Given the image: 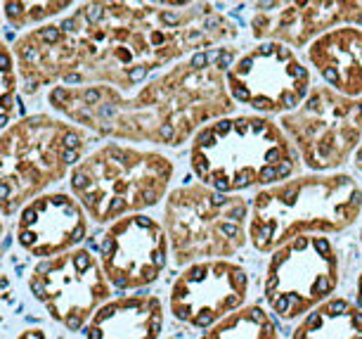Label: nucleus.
I'll list each match as a JSON object with an SVG mask.
<instances>
[{
    "mask_svg": "<svg viewBox=\"0 0 362 339\" xmlns=\"http://www.w3.org/2000/svg\"><path fill=\"white\" fill-rule=\"evenodd\" d=\"M235 36L237 26L214 3H81L69 17L22 33L12 52L26 95L54 86L131 93Z\"/></svg>",
    "mask_w": 362,
    "mask_h": 339,
    "instance_id": "1",
    "label": "nucleus"
},
{
    "mask_svg": "<svg viewBox=\"0 0 362 339\" xmlns=\"http://www.w3.org/2000/svg\"><path fill=\"white\" fill-rule=\"evenodd\" d=\"M214 52H194L131 93L112 86H54L47 105L93 135L128 145L180 147L206 124L235 110L223 71L230 50Z\"/></svg>",
    "mask_w": 362,
    "mask_h": 339,
    "instance_id": "2",
    "label": "nucleus"
},
{
    "mask_svg": "<svg viewBox=\"0 0 362 339\" xmlns=\"http://www.w3.org/2000/svg\"><path fill=\"white\" fill-rule=\"evenodd\" d=\"M189 166L204 185L237 195L293 178L298 154L277 121L247 114L204 126L189 145Z\"/></svg>",
    "mask_w": 362,
    "mask_h": 339,
    "instance_id": "3",
    "label": "nucleus"
},
{
    "mask_svg": "<svg viewBox=\"0 0 362 339\" xmlns=\"http://www.w3.org/2000/svg\"><path fill=\"white\" fill-rule=\"evenodd\" d=\"M362 214V188L348 173L293 176L251 200L249 242L272 254L303 235L344 233Z\"/></svg>",
    "mask_w": 362,
    "mask_h": 339,
    "instance_id": "4",
    "label": "nucleus"
},
{
    "mask_svg": "<svg viewBox=\"0 0 362 339\" xmlns=\"http://www.w3.org/2000/svg\"><path fill=\"white\" fill-rule=\"evenodd\" d=\"M90 133L59 114H24L0 133V214H19L71 176Z\"/></svg>",
    "mask_w": 362,
    "mask_h": 339,
    "instance_id": "5",
    "label": "nucleus"
},
{
    "mask_svg": "<svg viewBox=\"0 0 362 339\" xmlns=\"http://www.w3.org/2000/svg\"><path fill=\"white\" fill-rule=\"evenodd\" d=\"M175 166L163 152L109 140L74 166L71 195L100 226L142 214L168 197Z\"/></svg>",
    "mask_w": 362,
    "mask_h": 339,
    "instance_id": "6",
    "label": "nucleus"
},
{
    "mask_svg": "<svg viewBox=\"0 0 362 339\" xmlns=\"http://www.w3.org/2000/svg\"><path fill=\"white\" fill-rule=\"evenodd\" d=\"M251 202L192 183L170 190L163 205V228L170 259L177 266L230 259L249 242Z\"/></svg>",
    "mask_w": 362,
    "mask_h": 339,
    "instance_id": "7",
    "label": "nucleus"
},
{
    "mask_svg": "<svg viewBox=\"0 0 362 339\" xmlns=\"http://www.w3.org/2000/svg\"><path fill=\"white\" fill-rule=\"evenodd\" d=\"M339 252L327 235H303L270 254L263 297L272 316L298 321L332 299L339 287Z\"/></svg>",
    "mask_w": 362,
    "mask_h": 339,
    "instance_id": "8",
    "label": "nucleus"
},
{
    "mask_svg": "<svg viewBox=\"0 0 362 339\" xmlns=\"http://www.w3.org/2000/svg\"><path fill=\"white\" fill-rule=\"evenodd\" d=\"M279 126L305 166L315 173L334 171L348 164L362 142V98L313 88L298 110L279 119Z\"/></svg>",
    "mask_w": 362,
    "mask_h": 339,
    "instance_id": "9",
    "label": "nucleus"
},
{
    "mask_svg": "<svg viewBox=\"0 0 362 339\" xmlns=\"http://www.w3.org/2000/svg\"><path fill=\"white\" fill-rule=\"evenodd\" d=\"M310 69L298 52L275 40H261L242 52L225 71V86L235 103L265 114H291L310 95Z\"/></svg>",
    "mask_w": 362,
    "mask_h": 339,
    "instance_id": "10",
    "label": "nucleus"
},
{
    "mask_svg": "<svg viewBox=\"0 0 362 339\" xmlns=\"http://www.w3.org/2000/svg\"><path fill=\"white\" fill-rule=\"evenodd\" d=\"M26 285L47 316L71 332L86 328L100 306L112 299V285L102 263L86 247L36 261Z\"/></svg>",
    "mask_w": 362,
    "mask_h": 339,
    "instance_id": "11",
    "label": "nucleus"
},
{
    "mask_svg": "<svg viewBox=\"0 0 362 339\" xmlns=\"http://www.w3.org/2000/svg\"><path fill=\"white\" fill-rule=\"evenodd\" d=\"M170 245L163 223L154 216L133 214L112 223L102 237L100 263L112 287L140 292L163 275Z\"/></svg>",
    "mask_w": 362,
    "mask_h": 339,
    "instance_id": "12",
    "label": "nucleus"
},
{
    "mask_svg": "<svg viewBox=\"0 0 362 339\" xmlns=\"http://www.w3.org/2000/svg\"><path fill=\"white\" fill-rule=\"evenodd\" d=\"M249 273L228 259L185 266L168 292V311L175 321L209 330L223 318L247 306Z\"/></svg>",
    "mask_w": 362,
    "mask_h": 339,
    "instance_id": "13",
    "label": "nucleus"
},
{
    "mask_svg": "<svg viewBox=\"0 0 362 339\" xmlns=\"http://www.w3.org/2000/svg\"><path fill=\"white\" fill-rule=\"evenodd\" d=\"M251 33L289 47H308L341 26L362 29V0H279L256 3Z\"/></svg>",
    "mask_w": 362,
    "mask_h": 339,
    "instance_id": "14",
    "label": "nucleus"
},
{
    "mask_svg": "<svg viewBox=\"0 0 362 339\" xmlns=\"http://www.w3.org/2000/svg\"><path fill=\"white\" fill-rule=\"evenodd\" d=\"M88 223L86 209L71 193H45L17 214L15 240L33 259H54L81 247Z\"/></svg>",
    "mask_w": 362,
    "mask_h": 339,
    "instance_id": "15",
    "label": "nucleus"
},
{
    "mask_svg": "<svg viewBox=\"0 0 362 339\" xmlns=\"http://www.w3.org/2000/svg\"><path fill=\"white\" fill-rule=\"evenodd\" d=\"M308 62L332 91L362 98V29L341 26L308 45Z\"/></svg>",
    "mask_w": 362,
    "mask_h": 339,
    "instance_id": "16",
    "label": "nucleus"
},
{
    "mask_svg": "<svg viewBox=\"0 0 362 339\" xmlns=\"http://www.w3.org/2000/svg\"><path fill=\"white\" fill-rule=\"evenodd\" d=\"M163 301L156 294L109 299L86 325V339H161Z\"/></svg>",
    "mask_w": 362,
    "mask_h": 339,
    "instance_id": "17",
    "label": "nucleus"
},
{
    "mask_svg": "<svg viewBox=\"0 0 362 339\" xmlns=\"http://www.w3.org/2000/svg\"><path fill=\"white\" fill-rule=\"evenodd\" d=\"M291 339H362V311L351 299L332 297L300 318Z\"/></svg>",
    "mask_w": 362,
    "mask_h": 339,
    "instance_id": "18",
    "label": "nucleus"
},
{
    "mask_svg": "<svg viewBox=\"0 0 362 339\" xmlns=\"http://www.w3.org/2000/svg\"><path fill=\"white\" fill-rule=\"evenodd\" d=\"M199 339H279V332L261 304H249L223 318L214 328L204 330Z\"/></svg>",
    "mask_w": 362,
    "mask_h": 339,
    "instance_id": "19",
    "label": "nucleus"
},
{
    "mask_svg": "<svg viewBox=\"0 0 362 339\" xmlns=\"http://www.w3.org/2000/svg\"><path fill=\"white\" fill-rule=\"evenodd\" d=\"M76 5L66 0H8L0 5L3 17L12 29H38L43 24H50L64 12H71Z\"/></svg>",
    "mask_w": 362,
    "mask_h": 339,
    "instance_id": "20",
    "label": "nucleus"
},
{
    "mask_svg": "<svg viewBox=\"0 0 362 339\" xmlns=\"http://www.w3.org/2000/svg\"><path fill=\"white\" fill-rule=\"evenodd\" d=\"M19 69L12 47L0 38V133L17 121V103H19Z\"/></svg>",
    "mask_w": 362,
    "mask_h": 339,
    "instance_id": "21",
    "label": "nucleus"
},
{
    "mask_svg": "<svg viewBox=\"0 0 362 339\" xmlns=\"http://www.w3.org/2000/svg\"><path fill=\"white\" fill-rule=\"evenodd\" d=\"M17 339H47V337L40 328H29V330H24Z\"/></svg>",
    "mask_w": 362,
    "mask_h": 339,
    "instance_id": "22",
    "label": "nucleus"
},
{
    "mask_svg": "<svg viewBox=\"0 0 362 339\" xmlns=\"http://www.w3.org/2000/svg\"><path fill=\"white\" fill-rule=\"evenodd\" d=\"M355 306L362 311V270L358 275V282H355Z\"/></svg>",
    "mask_w": 362,
    "mask_h": 339,
    "instance_id": "23",
    "label": "nucleus"
},
{
    "mask_svg": "<svg viewBox=\"0 0 362 339\" xmlns=\"http://www.w3.org/2000/svg\"><path fill=\"white\" fill-rule=\"evenodd\" d=\"M355 168L362 173V142H360V147H358V152H355Z\"/></svg>",
    "mask_w": 362,
    "mask_h": 339,
    "instance_id": "24",
    "label": "nucleus"
},
{
    "mask_svg": "<svg viewBox=\"0 0 362 339\" xmlns=\"http://www.w3.org/2000/svg\"><path fill=\"white\" fill-rule=\"evenodd\" d=\"M3 219H5V216L0 214V240H3V230H5V226H3Z\"/></svg>",
    "mask_w": 362,
    "mask_h": 339,
    "instance_id": "25",
    "label": "nucleus"
},
{
    "mask_svg": "<svg viewBox=\"0 0 362 339\" xmlns=\"http://www.w3.org/2000/svg\"><path fill=\"white\" fill-rule=\"evenodd\" d=\"M360 245H362V226H360Z\"/></svg>",
    "mask_w": 362,
    "mask_h": 339,
    "instance_id": "26",
    "label": "nucleus"
},
{
    "mask_svg": "<svg viewBox=\"0 0 362 339\" xmlns=\"http://www.w3.org/2000/svg\"><path fill=\"white\" fill-rule=\"evenodd\" d=\"M166 339H177V337H166Z\"/></svg>",
    "mask_w": 362,
    "mask_h": 339,
    "instance_id": "27",
    "label": "nucleus"
}]
</instances>
